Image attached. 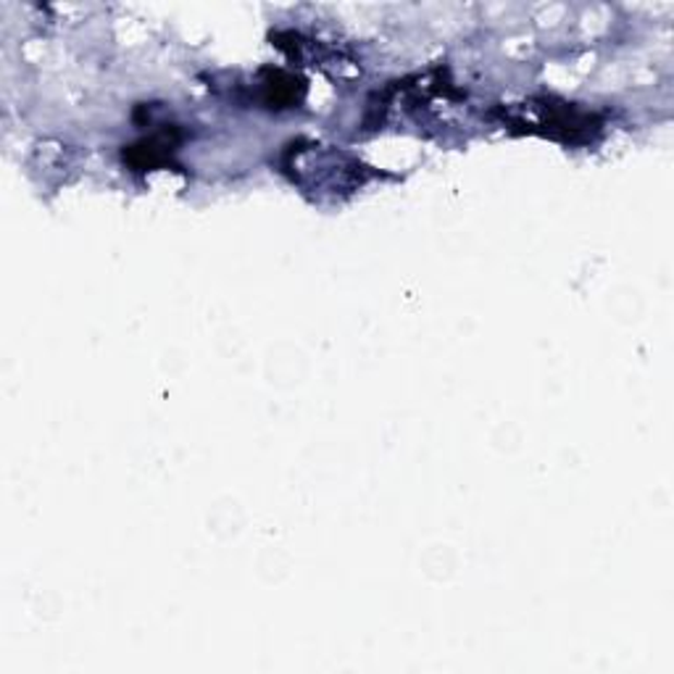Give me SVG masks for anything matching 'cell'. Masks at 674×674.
<instances>
[{"label":"cell","instance_id":"cell-1","mask_svg":"<svg viewBox=\"0 0 674 674\" xmlns=\"http://www.w3.org/2000/svg\"><path fill=\"white\" fill-rule=\"evenodd\" d=\"M527 111L535 113V119L521 122L527 124V130L543 132V135L551 137H562L567 140V143H582V140H590V132L598 130L593 113H585L569 104L553 106V100H540V104L527 106Z\"/></svg>","mask_w":674,"mask_h":674},{"label":"cell","instance_id":"cell-2","mask_svg":"<svg viewBox=\"0 0 674 674\" xmlns=\"http://www.w3.org/2000/svg\"><path fill=\"white\" fill-rule=\"evenodd\" d=\"M171 137L167 140V135H156V137H151V140H145V143H140V145H135V148L130 151V161L135 164V167H156V164H161V161H167L169 158V154L174 148H171Z\"/></svg>","mask_w":674,"mask_h":674}]
</instances>
